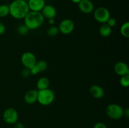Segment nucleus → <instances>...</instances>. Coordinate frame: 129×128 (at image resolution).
<instances>
[{"instance_id": "obj_1", "label": "nucleus", "mask_w": 129, "mask_h": 128, "mask_svg": "<svg viewBox=\"0 0 129 128\" xmlns=\"http://www.w3.org/2000/svg\"><path fill=\"white\" fill-rule=\"evenodd\" d=\"M10 15L17 20L24 19L30 11L27 2L25 0H14L9 5Z\"/></svg>"}, {"instance_id": "obj_2", "label": "nucleus", "mask_w": 129, "mask_h": 128, "mask_svg": "<svg viewBox=\"0 0 129 128\" xmlns=\"http://www.w3.org/2000/svg\"><path fill=\"white\" fill-rule=\"evenodd\" d=\"M44 19L41 12L30 11L24 18V24L30 30H36L43 25Z\"/></svg>"}, {"instance_id": "obj_3", "label": "nucleus", "mask_w": 129, "mask_h": 128, "mask_svg": "<svg viewBox=\"0 0 129 128\" xmlns=\"http://www.w3.org/2000/svg\"><path fill=\"white\" fill-rule=\"evenodd\" d=\"M55 99V94L51 89H47L38 90L37 101L39 104L44 106L50 105Z\"/></svg>"}, {"instance_id": "obj_4", "label": "nucleus", "mask_w": 129, "mask_h": 128, "mask_svg": "<svg viewBox=\"0 0 129 128\" xmlns=\"http://www.w3.org/2000/svg\"><path fill=\"white\" fill-rule=\"evenodd\" d=\"M123 109L119 104H110L106 108V114L113 120H119L123 116Z\"/></svg>"}, {"instance_id": "obj_5", "label": "nucleus", "mask_w": 129, "mask_h": 128, "mask_svg": "<svg viewBox=\"0 0 129 128\" xmlns=\"http://www.w3.org/2000/svg\"><path fill=\"white\" fill-rule=\"evenodd\" d=\"M93 11H94L93 16L94 20L102 24L106 23L108 19L111 17L109 10L107 8L103 6L97 8Z\"/></svg>"}, {"instance_id": "obj_6", "label": "nucleus", "mask_w": 129, "mask_h": 128, "mask_svg": "<svg viewBox=\"0 0 129 128\" xmlns=\"http://www.w3.org/2000/svg\"><path fill=\"white\" fill-rule=\"evenodd\" d=\"M3 119L4 121L8 124H14L18 121V113L17 110L12 107L6 109L3 114Z\"/></svg>"}, {"instance_id": "obj_7", "label": "nucleus", "mask_w": 129, "mask_h": 128, "mask_svg": "<svg viewBox=\"0 0 129 128\" xmlns=\"http://www.w3.org/2000/svg\"><path fill=\"white\" fill-rule=\"evenodd\" d=\"M74 23L71 19H64L59 23L58 28L59 32L63 35H68L71 33L74 30Z\"/></svg>"}, {"instance_id": "obj_8", "label": "nucleus", "mask_w": 129, "mask_h": 128, "mask_svg": "<svg viewBox=\"0 0 129 128\" xmlns=\"http://www.w3.org/2000/svg\"><path fill=\"white\" fill-rule=\"evenodd\" d=\"M37 58L33 53L30 51H26L23 53L21 56V64L24 67L30 69L36 64Z\"/></svg>"}, {"instance_id": "obj_9", "label": "nucleus", "mask_w": 129, "mask_h": 128, "mask_svg": "<svg viewBox=\"0 0 129 128\" xmlns=\"http://www.w3.org/2000/svg\"><path fill=\"white\" fill-rule=\"evenodd\" d=\"M78 5L79 11L84 14L88 15L94 11V4L91 0H81Z\"/></svg>"}, {"instance_id": "obj_10", "label": "nucleus", "mask_w": 129, "mask_h": 128, "mask_svg": "<svg viewBox=\"0 0 129 128\" xmlns=\"http://www.w3.org/2000/svg\"><path fill=\"white\" fill-rule=\"evenodd\" d=\"M113 69L115 74L120 77L129 74V68L128 65L123 61H118L115 64Z\"/></svg>"}, {"instance_id": "obj_11", "label": "nucleus", "mask_w": 129, "mask_h": 128, "mask_svg": "<svg viewBox=\"0 0 129 128\" xmlns=\"http://www.w3.org/2000/svg\"><path fill=\"white\" fill-rule=\"evenodd\" d=\"M30 11H40L45 5V0H28L27 2Z\"/></svg>"}, {"instance_id": "obj_12", "label": "nucleus", "mask_w": 129, "mask_h": 128, "mask_svg": "<svg viewBox=\"0 0 129 128\" xmlns=\"http://www.w3.org/2000/svg\"><path fill=\"white\" fill-rule=\"evenodd\" d=\"M44 18H55L57 15V11L55 8L50 5H45L40 11Z\"/></svg>"}, {"instance_id": "obj_13", "label": "nucleus", "mask_w": 129, "mask_h": 128, "mask_svg": "<svg viewBox=\"0 0 129 128\" xmlns=\"http://www.w3.org/2000/svg\"><path fill=\"white\" fill-rule=\"evenodd\" d=\"M38 90L31 89L25 93L24 95V100L28 104H33L37 101Z\"/></svg>"}, {"instance_id": "obj_14", "label": "nucleus", "mask_w": 129, "mask_h": 128, "mask_svg": "<svg viewBox=\"0 0 129 128\" xmlns=\"http://www.w3.org/2000/svg\"><path fill=\"white\" fill-rule=\"evenodd\" d=\"M89 93L94 98L96 99H100L105 95V91L102 87L98 85H91L89 88Z\"/></svg>"}, {"instance_id": "obj_15", "label": "nucleus", "mask_w": 129, "mask_h": 128, "mask_svg": "<svg viewBox=\"0 0 129 128\" xmlns=\"http://www.w3.org/2000/svg\"><path fill=\"white\" fill-rule=\"evenodd\" d=\"M50 85V80L46 77H42L37 82V90H40L49 88Z\"/></svg>"}, {"instance_id": "obj_16", "label": "nucleus", "mask_w": 129, "mask_h": 128, "mask_svg": "<svg viewBox=\"0 0 129 128\" xmlns=\"http://www.w3.org/2000/svg\"><path fill=\"white\" fill-rule=\"evenodd\" d=\"M99 33L103 37H108L112 33V28L107 23H103L100 26Z\"/></svg>"}, {"instance_id": "obj_17", "label": "nucleus", "mask_w": 129, "mask_h": 128, "mask_svg": "<svg viewBox=\"0 0 129 128\" xmlns=\"http://www.w3.org/2000/svg\"><path fill=\"white\" fill-rule=\"evenodd\" d=\"M120 33L123 37L128 38L129 37V22L127 21L122 24L120 27Z\"/></svg>"}, {"instance_id": "obj_18", "label": "nucleus", "mask_w": 129, "mask_h": 128, "mask_svg": "<svg viewBox=\"0 0 129 128\" xmlns=\"http://www.w3.org/2000/svg\"><path fill=\"white\" fill-rule=\"evenodd\" d=\"M59 33L58 26L55 25H51L47 30V33L49 36H55L57 35Z\"/></svg>"}, {"instance_id": "obj_19", "label": "nucleus", "mask_w": 129, "mask_h": 128, "mask_svg": "<svg viewBox=\"0 0 129 128\" xmlns=\"http://www.w3.org/2000/svg\"><path fill=\"white\" fill-rule=\"evenodd\" d=\"M29 29L25 24H21L20 25L18 26L17 29H16V31H17V33L19 35H21V36H25L26 34L28 33Z\"/></svg>"}, {"instance_id": "obj_20", "label": "nucleus", "mask_w": 129, "mask_h": 128, "mask_svg": "<svg viewBox=\"0 0 129 128\" xmlns=\"http://www.w3.org/2000/svg\"><path fill=\"white\" fill-rule=\"evenodd\" d=\"M9 15H10V9L8 5H0V18L6 17Z\"/></svg>"}, {"instance_id": "obj_21", "label": "nucleus", "mask_w": 129, "mask_h": 128, "mask_svg": "<svg viewBox=\"0 0 129 128\" xmlns=\"http://www.w3.org/2000/svg\"><path fill=\"white\" fill-rule=\"evenodd\" d=\"M36 65L37 67L39 68V71L40 72H45V70L47 69L48 67V64L46 61L43 60H40L39 61H37Z\"/></svg>"}, {"instance_id": "obj_22", "label": "nucleus", "mask_w": 129, "mask_h": 128, "mask_svg": "<svg viewBox=\"0 0 129 128\" xmlns=\"http://www.w3.org/2000/svg\"><path fill=\"white\" fill-rule=\"evenodd\" d=\"M120 84L121 86L124 88H127L129 86V74L121 76L120 79Z\"/></svg>"}, {"instance_id": "obj_23", "label": "nucleus", "mask_w": 129, "mask_h": 128, "mask_svg": "<svg viewBox=\"0 0 129 128\" xmlns=\"http://www.w3.org/2000/svg\"><path fill=\"white\" fill-rule=\"evenodd\" d=\"M31 75L30 72V69H26V68H24L21 72V75L23 78H27L30 75Z\"/></svg>"}, {"instance_id": "obj_24", "label": "nucleus", "mask_w": 129, "mask_h": 128, "mask_svg": "<svg viewBox=\"0 0 129 128\" xmlns=\"http://www.w3.org/2000/svg\"><path fill=\"white\" fill-rule=\"evenodd\" d=\"M30 74H31V75H37L39 73H40L39 68L37 67V66L36 65V64H35L34 66H33L31 68H30Z\"/></svg>"}, {"instance_id": "obj_25", "label": "nucleus", "mask_w": 129, "mask_h": 128, "mask_svg": "<svg viewBox=\"0 0 129 128\" xmlns=\"http://www.w3.org/2000/svg\"><path fill=\"white\" fill-rule=\"evenodd\" d=\"M106 23H107L108 26H110L111 28H112L115 26L116 24H117V21H116V20L115 18L110 17L109 19H108V21H107Z\"/></svg>"}, {"instance_id": "obj_26", "label": "nucleus", "mask_w": 129, "mask_h": 128, "mask_svg": "<svg viewBox=\"0 0 129 128\" xmlns=\"http://www.w3.org/2000/svg\"><path fill=\"white\" fill-rule=\"evenodd\" d=\"M93 128H107V126L105 124L102 122H96L93 126Z\"/></svg>"}, {"instance_id": "obj_27", "label": "nucleus", "mask_w": 129, "mask_h": 128, "mask_svg": "<svg viewBox=\"0 0 129 128\" xmlns=\"http://www.w3.org/2000/svg\"><path fill=\"white\" fill-rule=\"evenodd\" d=\"M5 31H6V26L3 23L0 21V35H4Z\"/></svg>"}, {"instance_id": "obj_28", "label": "nucleus", "mask_w": 129, "mask_h": 128, "mask_svg": "<svg viewBox=\"0 0 129 128\" xmlns=\"http://www.w3.org/2000/svg\"><path fill=\"white\" fill-rule=\"evenodd\" d=\"M14 128H25V125L23 123L17 121L14 124Z\"/></svg>"}, {"instance_id": "obj_29", "label": "nucleus", "mask_w": 129, "mask_h": 128, "mask_svg": "<svg viewBox=\"0 0 129 128\" xmlns=\"http://www.w3.org/2000/svg\"><path fill=\"white\" fill-rule=\"evenodd\" d=\"M123 115L125 116L127 118L129 117V109L128 108H125L123 109Z\"/></svg>"}, {"instance_id": "obj_30", "label": "nucleus", "mask_w": 129, "mask_h": 128, "mask_svg": "<svg viewBox=\"0 0 129 128\" xmlns=\"http://www.w3.org/2000/svg\"><path fill=\"white\" fill-rule=\"evenodd\" d=\"M55 23V18L48 19V23H49L50 26H51V25H54Z\"/></svg>"}, {"instance_id": "obj_31", "label": "nucleus", "mask_w": 129, "mask_h": 128, "mask_svg": "<svg viewBox=\"0 0 129 128\" xmlns=\"http://www.w3.org/2000/svg\"><path fill=\"white\" fill-rule=\"evenodd\" d=\"M73 3H75V4H78L79 2H80L81 0H71Z\"/></svg>"}]
</instances>
